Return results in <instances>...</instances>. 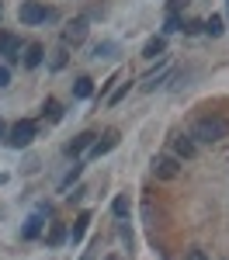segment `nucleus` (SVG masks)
<instances>
[{"instance_id": "393cba45", "label": "nucleus", "mask_w": 229, "mask_h": 260, "mask_svg": "<svg viewBox=\"0 0 229 260\" xmlns=\"http://www.w3.org/2000/svg\"><path fill=\"white\" fill-rule=\"evenodd\" d=\"M177 24H181V21H177V14H170V18H167V28H163V31H177Z\"/></svg>"}, {"instance_id": "ddd939ff", "label": "nucleus", "mask_w": 229, "mask_h": 260, "mask_svg": "<svg viewBox=\"0 0 229 260\" xmlns=\"http://www.w3.org/2000/svg\"><path fill=\"white\" fill-rule=\"evenodd\" d=\"M167 52V42L163 39H149L146 42V49H143V59H160Z\"/></svg>"}, {"instance_id": "6ab92c4d", "label": "nucleus", "mask_w": 229, "mask_h": 260, "mask_svg": "<svg viewBox=\"0 0 229 260\" xmlns=\"http://www.w3.org/2000/svg\"><path fill=\"white\" fill-rule=\"evenodd\" d=\"M111 212H115L118 219H128V198H125V194H118V198L111 201Z\"/></svg>"}, {"instance_id": "0eeeda50", "label": "nucleus", "mask_w": 229, "mask_h": 260, "mask_svg": "<svg viewBox=\"0 0 229 260\" xmlns=\"http://www.w3.org/2000/svg\"><path fill=\"white\" fill-rule=\"evenodd\" d=\"M115 146H118V132L111 128V132H104L101 139H97V142H94V146H90V156H94V160H101L104 153H111Z\"/></svg>"}, {"instance_id": "423d86ee", "label": "nucleus", "mask_w": 229, "mask_h": 260, "mask_svg": "<svg viewBox=\"0 0 229 260\" xmlns=\"http://www.w3.org/2000/svg\"><path fill=\"white\" fill-rule=\"evenodd\" d=\"M194 153H198L194 136H174V156H177V160H191Z\"/></svg>"}, {"instance_id": "c85d7f7f", "label": "nucleus", "mask_w": 229, "mask_h": 260, "mask_svg": "<svg viewBox=\"0 0 229 260\" xmlns=\"http://www.w3.org/2000/svg\"><path fill=\"white\" fill-rule=\"evenodd\" d=\"M0 11H4V7H0Z\"/></svg>"}, {"instance_id": "412c9836", "label": "nucleus", "mask_w": 229, "mask_h": 260, "mask_svg": "<svg viewBox=\"0 0 229 260\" xmlns=\"http://www.w3.org/2000/svg\"><path fill=\"white\" fill-rule=\"evenodd\" d=\"M62 66H66V49L52 52V70H62Z\"/></svg>"}, {"instance_id": "7ed1b4c3", "label": "nucleus", "mask_w": 229, "mask_h": 260, "mask_svg": "<svg viewBox=\"0 0 229 260\" xmlns=\"http://www.w3.org/2000/svg\"><path fill=\"white\" fill-rule=\"evenodd\" d=\"M52 18V11L45 7V4H39V0H24L21 4V21L24 24H42V21Z\"/></svg>"}, {"instance_id": "6e6552de", "label": "nucleus", "mask_w": 229, "mask_h": 260, "mask_svg": "<svg viewBox=\"0 0 229 260\" xmlns=\"http://www.w3.org/2000/svg\"><path fill=\"white\" fill-rule=\"evenodd\" d=\"M94 142H97V136H94V132H80L77 139L66 146V153H70V156H80L83 149H87V146H94Z\"/></svg>"}, {"instance_id": "cd10ccee", "label": "nucleus", "mask_w": 229, "mask_h": 260, "mask_svg": "<svg viewBox=\"0 0 229 260\" xmlns=\"http://www.w3.org/2000/svg\"><path fill=\"white\" fill-rule=\"evenodd\" d=\"M83 260H94V257H83Z\"/></svg>"}, {"instance_id": "9b49d317", "label": "nucleus", "mask_w": 229, "mask_h": 260, "mask_svg": "<svg viewBox=\"0 0 229 260\" xmlns=\"http://www.w3.org/2000/svg\"><path fill=\"white\" fill-rule=\"evenodd\" d=\"M115 52H118L115 42H97V45L90 49V59H115Z\"/></svg>"}, {"instance_id": "f03ea898", "label": "nucleus", "mask_w": 229, "mask_h": 260, "mask_svg": "<svg viewBox=\"0 0 229 260\" xmlns=\"http://www.w3.org/2000/svg\"><path fill=\"white\" fill-rule=\"evenodd\" d=\"M31 139H35V121H14L4 136L11 149H24V146H31Z\"/></svg>"}, {"instance_id": "1a4fd4ad", "label": "nucleus", "mask_w": 229, "mask_h": 260, "mask_svg": "<svg viewBox=\"0 0 229 260\" xmlns=\"http://www.w3.org/2000/svg\"><path fill=\"white\" fill-rule=\"evenodd\" d=\"M42 59H45V49H42L39 42L24 45V66H28V70H35V66H42Z\"/></svg>"}, {"instance_id": "20e7f679", "label": "nucleus", "mask_w": 229, "mask_h": 260, "mask_svg": "<svg viewBox=\"0 0 229 260\" xmlns=\"http://www.w3.org/2000/svg\"><path fill=\"white\" fill-rule=\"evenodd\" d=\"M87 39V18H73L62 28V45H80Z\"/></svg>"}, {"instance_id": "f8f14e48", "label": "nucleus", "mask_w": 229, "mask_h": 260, "mask_svg": "<svg viewBox=\"0 0 229 260\" xmlns=\"http://www.w3.org/2000/svg\"><path fill=\"white\" fill-rule=\"evenodd\" d=\"M87 225H90V212H80L77 222H73V233H70V243H80L83 233H87Z\"/></svg>"}, {"instance_id": "9d476101", "label": "nucleus", "mask_w": 229, "mask_h": 260, "mask_svg": "<svg viewBox=\"0 0 229 260\" xmlns=\"http://www.w3.org/2000/svg\"><path fill=\"white\" fill-rule=\"evenodd\" d=\"M24 52V45H21V39H14V35H7V42H4V49H0V56L7 62H18V56Z\"/></svg>"}, {"instance_id": "f257e3e1", "label": "nucleus", "mask_w": 229, "mask_h": 260, "mask_svg": "<svg viewBox=\"0 0 229 260\" xmlns=\"http://www.w3.org/2000/svg\"><path fill=\"white\" fill-rule=\"evenodd\" d=\"M194 142H222L229 136V118H222V115H205V118L194 121Z\"/></svg>"}, {"instance_id": "2eb2a0df", "label": "nucleus", "mask_w": 229, "mask_h": 260, "mask_svg": "<svg viewBox=\"0 0 229 260\" xmlns=\"http://www.w3.org/2000/svg\"><path fill=\"white\" fill-rule=\"evenodd\" d=\"M39 233H42V212H39V215H31V219L24 222V229H21V236H24V240H35Z\"/></svg>"}, {"instance_id": "a211bd4d", "label": "nucleus", "mask_w": 229, "mask_h": 260, "mask_svg": "<svg viewBox=\"0 0 229 260\" xmlns=\"http://www.w3.org/2000/svg\"><path fill=\"white\" fill-rule=\"evenodd\" d=\"M45 118H49V121H59L62 118V104H59V101H52V98L45 101Z\"/></svg>"}, {"instance_id": "dca6fc26", "label": "nucleus", "mask_w": 229, "mask_h": 260, "mask_svg": "<svg viewBox=\"0 0 229 260\" xmlns=\"http://www.w3.org/2000/svg\"><path fill=\"white\" fill-rule=\"evenodd\" d=\"M66 240V225H62V222H52V225H49V246H59V243Z\"/></svg>"}, {"instance_id": "b1692460", "label": "nucleus", "mask_w": 229, "mask_h": 260, "mask_svg": "<svg viewBox=\"0 0 229 260\" xmlns=\"http://www.w3.org/2000/svg\"><path fill=\"white\" fill-rule=\"evenodd\" d=\"M7 83H11V73H7V66L0 62V87H7Z\"/></svg>"}, {"instance_id": "4468645a", "label": "nucleus", "mask_w": 229, "mask_h": 260, "mask_svg": "<svg viewBox=\"0 0 229 260\" xmlns=\"http://www.w3.org/2000/svg\"><path fill=\"white\" fill-rule=\"evenodd\" d=\"M94 94V80L90 77H77V83H73V98H90Z\"/></svg>"}, {"instance_id": "5701e85b", "label": "nucleus", "mask_w": 229, "mask_h": 260, "mask_svg": "<svg viewBox=\"0 0 229 260\" xmlns=\"http://www.w3.org/2000/svg\"><path fill=\"white\" fill-rule=\"evenodd\" d=\"M187 260H208V253L198 250V246H191V250H187Z\"/></svg>"}, {"instance_id": "4be33fe9", "label": "nucleus", "mask_w": 229, "mask_h": 260, "mask_svg": "<svg viewBox=\"0 0 229 260\" xmlns=\"http://www.w3.org/2000/svg\"><path fill=\"white\" fill-rule=\"evenodd\" d=\"M125 94H128V83H122V87H118V90H115V94L108 98V104H118V101H122Z\"/></svg>"}, {"instance_id": "39448f33", "label": "nucleus", "mask_w": 229, "mask_h": 260, "mask_svg": "<svg viewBox=\"0 0 229 260\" xmlns=\"http://www.w3.org/2000/svg\"><path fill=\"white\" fill-rule=\"evenodd\" d=\"M153 174L160 180H174L181 174V160H177V156H156V160H153Z\"/></svg>"}, {"instance_id": "a878e982", "label": "nucleus", "mask_w": 229, "mask_h": 260, "mask_svg": "<svg viewBox=\"0 0 229 260\" xmlns=\"http://www.w3.org/2000/svg\"><path fill=\"white\" fill-rule=\"evenodd\" d=\"M4 42H7V31H0V49H4Z\"/></svg>"}, {"instance_id": "f3484780", "label": "nucleus", "mask_w": 229, "mask_h": 260, "mask_svg": "<svg viewBox=\"0 0 229 260\" xmlns=\"http://www.w3.org/2000/svg\"><path fill=\"white\" fill-rule=\"evenodd\" d=\"M222 31H226V24H222V18H215V14H212V18L205 21V35H212V39H219Z\"/></svg>"}, {"instance_id": "aec40b11", "label": "nucleus", "mask_w": 229, "mask_h": 260, "mask_svg": "<svg viewBox=\"0 0 229 260\" xmlns=\"http://www.w3.org/2000/svg\"><path fill=\"white\" fill-rule=\"evenodd\" d=\"M80 174H83V167H80V163H73V170H70V174H66V177L59 180V187H62V191H66V187H70V184H73V180L80 177Z\"/></svg>"}, {"instance_id": "bb28decb", "label": "nucleus", "mask_w": 229, "mask_h": 260, "mask_svg": "<svg viewBox=\"0 0 229 260\" xmlns=\"http://www.w3.org/2000/svg\"><path fill=\"white\" fill-rule=\"evenodd\" d=\"M104 260H118V257H104Z\"/></svg>"}]
</instances>
